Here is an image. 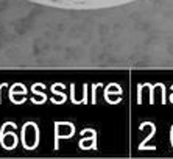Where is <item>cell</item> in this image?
<instances>
[{
  "mask_svg": "<svg viewBox=\"0 0 173 159\" xmlns=\"http://www.w3.org/2000/svg\"><path fill=\"white\" fill-rule=\"evenodd\" d=\"M122 92L123 91H122V87L117 84V83H109V84L105 87V100L111 105V98H109V95L115 94V95H119V97H122Z\"/></svg>",
  "mask_w": 173,
  "mask_h": 159,
  "instance_id": "obj_2",
  "label": "cell"
},
{
  "mask_svg": "<svg viewBox=\"0 0 173 159\" xmlns=\"http://www.w3.org/2000/svg\"><path fill=\"white\" fill-rule=\"evenodd\" d=\"M145 127H150L151 128V132L147 136V137L144 139V142H141L139 144V150H144L145 147H147V142L150 140V139L154 136V132H156V128H154V123H151V122H144V123H141V127H139V130H145Z\"/></svg>",
  "mask_w": 173,
  "mask_h": 159,
  "instance_id": "obj_4",
  "label": "cell"
},
{
  "mask_svg": "<svg viewBox=\"0 0 173 159\" xmlns=\"http://www.w3.org/2000/svg\"><path fill=\"white\" fill-rule=\"evenodd\" d=\"M8 127H11V128H17V125H16L14 122H5V123L2 125V128H0V134H2V132H5Z\"/></svg>",
  "mask_w": 173,
  "mask_h": 159,
  "instance_id": "obj_9",
  "label": "cell"
},
{
  "mask_svg": "<svg viewBox=\"0 0 173 159\" xmlns=\"http://www.w3.org/2000/svg\"><path fill=\"white\" fill-rule=\"evenodd\" d=\"M70 101L75 105V101H76V98H75V84L72 83L70 84Z\"/></svg>",
  "mask_w": 173,
  "mask_h": 159,
  "instance_id": "obj_11",
  "label": "cell"
},
{
  "mask_svg": "<svg viewBox=\"0 0 173 159\" xmlns=\"http://www.w3.org/2000/svg\"><path fill=\"white\" fill-rule=\"evenodd\" d=\"M16 92H19V94H22V95H27V87H25V84H22V83H14V84L9 87V92H8V98H9V101L13 103V100H14V94Z\"/></svg>",
  "mask_w": 173,
  "mask_h": 159,
  "instance_id": "obj_3",
  "label": "cell"
},
{
  "mask_svg": "<svg viewBox=\"0 0 173 159\" xmlns=\"http://www.w3.org/2000/svg\"><path fill=\"white\" fill-rule=\"evenodd\" d=\"M87 89H89V86L86 84H83V97H81V105H87L89 101H87Z\"/></svg>",
  "mask_w": 173,
  "mask_h": 159,
  "instance_id": "obj_7",
  "label": "cell"
},
{
  "mask_svg": "<svg viewBox=\"0 0 173 159\" xmlns=\"http://www.w3.org/2000/svg\"><path fill=\"white\" fill-rule=\"evenodd\" d=\"M170 101H172V103H173V94L170 95Z\"/></svg>",
  "mask_w": 173,
  "mask_h": 159,
  "instance_id": "obj_13",
  "label": "cell"
},
{
  "mask_svg": "<svg viewBox=\"0 0 173 159\" xmlns=\"http://www.w3.org/2000/svg\"><path fill=\"white\" fill-rule=\"evenodd\" d=\"M78 147L81 148V150H97V131L92 128L91 137H87V139H83L81 137Z\"/></svg>",
  "mask_w": 173,
  "mask_h": 159,
  "instance_id": "obj_1",
  "label": "cell"
},
{
  "mask_svg": "<svg viewBox=\"0 0 173 159\" xmlns=\"http://www.w3.org/2000/svg\"><path fill=\"white\" fill-rule=\"evenodd\" d=\"M101 83H95V84H92V100H91V103L92 105H95L97 103V91L95 89H98V87H101Z\"/></svg>",
  "mask_w": 173,
  "mask_h": 159,
  "instance_id": "obj_5",
  "label": "cell"
},
{
  "mask_svg": "<svg viewBox=\"0 0 173 159\" xmlns=\"http://www.w3.org/2000/svg\"><path fill=\"white\" fill-rule=\"evenodd\" d=\"M142 87L144 84H137V105L142 103Z\"/></svg>",
  "mask_w": 173,
  "mask_h": 159,
  "instance_id": "obj_10",
  "label": "cell"
},
{
  "mask_svg": "<svg viewBox=\"0 0 173 159\" xmlns=\"http://www.w3.org/2000/svg\"><path fill=\"white\" fill-rule=\"evenodd\" d=\"M38 89H39V87H38V84L34 83V84L31 86V92H33V95H39L41 98L47 100V95H45V92H41V91H38Z\"/></svg>",
  "mask_w": 173,
  "mask_h": 159,
  "instance_id": "obj_6",
  "label": "cell"
},
{
  "mask_svg": "<svg viewBox=\"0 0 173 159\" xmlns=\"http://www.w3.org/2000/svg\"><path fill=\"white\" fill-rule=\"evenodd\" d=\"M145 87L150 89V105H153V103H154V91H153V89H154L156 86H154V84H148V83H145Z\"/></svg>",
  "mask_w": 173,
  "mask_h": 159,
  "instance_id": "obj_8",
  "label": "cell"
},
{
  "mask_svg": "<svg viewBox=\"0 0 173 159\" xmlns=\"http://www.w3.org/2000/svg\"><path fill=\"white\" fill-rule=\"evenodd\" d=\"M8 87V83H0V103H2V89Z\"/></svg>",
  "mask_w": 173,
  "mask_h": 159,
  "instance_id": "obj_12",
  "label": "cell"
}]
</instances>
